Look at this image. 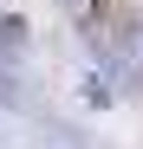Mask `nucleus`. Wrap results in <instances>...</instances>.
<instances>
[{
  "mask_svg": "<svg viewBox=\"0 0 143 149\" xmlns=\"http://www.w3.org/2000/svg\"><path fill=\"white\" fill-rule=\"evenodd\" d=\"M91 13H98L111 33H124V26H130V0H91Z\"/></svg>",
  "mask_w": 143,
  "mask_h": 149,
  "instance_id": "nucleus-1",
  "label": "nucleus"
}]
</instances>
